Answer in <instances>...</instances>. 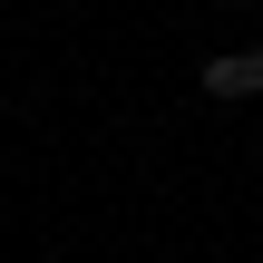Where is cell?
<instances>
[{
	"label": "cell",
	"instance_id": "obj_1",
	"mask_svg": "<svg viewBox=\"0 0 263 263\" xmlns=\"http://www.w3.org/2000/svg\"><path fill=\"white\" fill-rule=\"evenodd\" d=\"M195 88H205V98H263V49H224V59H205Z\"/></svg>",
	"mask_w": 263,
	"mask_h": 263
},
{
	"label": "cell",
	"instance_id": "obj_2",
	"mask_svg": "<svg viewBox=\"0 0 263 263\" xmlns=\"http://www.w3.org/2000/svg\"><path fill=\"white\" fill-rule=\"evenodd\" d=\"M254 10H263V0H254Z\"/></svg>",
	"mask_w": 263,
	"mask_h": 263
}]
</instances>
